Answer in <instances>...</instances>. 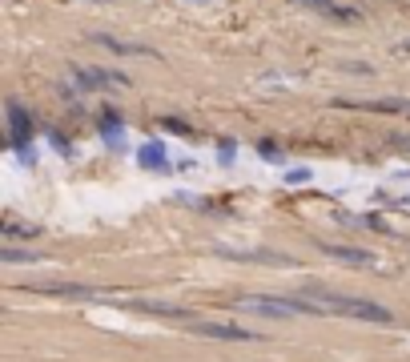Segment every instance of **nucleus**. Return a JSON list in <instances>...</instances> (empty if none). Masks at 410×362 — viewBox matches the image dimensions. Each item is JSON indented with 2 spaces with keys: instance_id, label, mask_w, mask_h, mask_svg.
I'll use <instances>...</instances> for the list:
<instances>
[{
  "instance_id": "nucleus-1",
  "label": "nucleus",
  "mask_w": 410,
  "mask_h": 362,
  "mask_svg": "<svg viewBox=\"0 0 410 362\" xmlns=\"http://www.w3.org/2000/svg\"><path fill=\"white\" fill-rule=\"evenodd\" d=\"M326 310H338V314H350V318H366V322H394V314L386 310V306H374L366 298H338V294H326Z\"/></svg>"
},
{
  "instance_id": "nucleus-2",
  "label": "nucleus",
  "mask_w": 410,
  "mask_h": 362,
  "mask_svg": "<svg viewBox=\"0 0 410 362\" xmlns=\"http://www.w3.org/2000/svg\"><path fill=\"white\" fill-rule=\"evenodd\" d=\"M37 294H57V298H101L97 286H73V282H37Z\"/></svg>"
},
{
  "instance_id": "nucleus-3",
  "label": "nucleus",
  "mask_w": 410,
  "mask_h": 362,
  "mask_svg": "<svg viewBox=\"0 0 410 362\" xmlns=\"http://www.w3.org/2000/svg\"><path fill=\"white\" fill-rule=\"evenodd\" d=\"M8 129H13V145L25 153V145L33 141V125H28V113L21 105H8Z\"/></svg>"
},
{
  "instance_id": "nucleus-4",
  "label": "nucleus",
  "mask_w": 410,
  "mask_h": 362,
  "mask_svg": "<svg viewBox=\"0 0 410 362\" xmlns=\"http://www.w3.org/2000/svg\"><path fill=\"white\" fill-rule=\"evenodd\" d=\"M137 162L145 165V169H165V165H169V153H165L161 141H145V145L137 149Z\"/></svg>"
},
{
  "instance_id": "nucleus-5",
  "label": "nucleus",
  "mask_w": 410,
  "mask_h": 362,
  "mask_svg": "<svg viewBox=\"0 0 410 362\" xmlns=\"http://www.w3.org/2000/svg\"><path fill=\"white\" fill-rule=\"evenodd\" d=\"M81 85L85 89H109V85H125V77L105 73V69H81Z\"/></svg>"
},
{
  "instance_id": "nucleus-6",
  "label": "nucleus",
  "mask_w": 410,
  "mask_h": 362,
  "mask_svg": "<svg viewBox=\"0 0 410 362\" xmlns=\"http://www.w3.org/2000/svg\"><path fill=\"white\" fill-rule=\"evenodd\" d=\"M342 109H370V113H410V101H362V105H346L338 101Z\"/></svg>"
},
{
  "instance_id": "nucleus-7",
  "label": "nucleus",
  "mask_w": 410,
  "mask_h": 362,
  "mask_svg": "<svg viewBox=\"0 0 410 362\" xmlns=\"http://www.w3.org/2000/svg\"><path fill=\"white\" fill-rule=\"evenodd\" d=\"M326 254H334V258H342V262H354V266H378V258L366 250H350V246H322Z\"/></svg>"
},
{
  "instance_id": "nucleus-8",
  "label": "nucleus",
  "mask_w": 410,
  "mask_h": 362,
  "mask_svg": "<svg viewBox=\"0 0 410 362\" xmlns=\"http://www.w3.org/2000/svg\"><path fill=\"white\" fill-rule=\"evenodd\" d=\"M205 338H229V342H249V330H241V326H198Z\"/></svg>"
},
{
  "instance_id": "nucleus-9",
  "label": "nucleus",
  "mask_w": 410,
  "mask_h": 362,
  "mask_svg": "<svg viewBox=\"0 0 410 362\" xmlns=\"http://www.w3.org/2000/svg\"><path fill=\"white\" fill-rule=\"evenodd\" d=\"M306 4H314V9H326V13L342 16V21H350V16H358V9H346V4H338V0H306Z\"/></svg>"
},
{
  "instance_id": "nucleus-10",
  "label": "nucleus",
  "mask_w": 410,
  "mask_h": 362,
  "mask_svg": "<svg viewBox=\"0 0 410 362\" xmlns=\"http://www.w3.org/2000/svg\"><path fill=\"white\" fill-rule=\"evenodd\" d=\"M0 262H40V254L37 250H0Z\"/></svg>"
},
{
  "instance_id": "nucleus-11",
  "label": "nucleus",
  "mask_w": 410,
  "mask_h": 362,
  "mask_svg": "<svg viewBox=\"0 0 410 362\" xmlns=\"http://www.w3.org/2000/svg\"><path fill=\"white\" fill-rule=\"evenodd\" d=\"M4 237H37L33 225H21L16 217H4Z\"/></svg>"
},
{
  "instance_id": "nucleus-12",
  "label": "nucleus",
  "mask_w": 410,
  "mask_h": 362,
  "mask_svg": "<svg viewBox=\"0 0 410 362\" xmlns=\"http://www.w3.org/2000/svg\"><path fill=\"white\" fill-rule=\"evenodd\" d=\"M97 45H105L113 52H149V49H141V45H125V40H113V37H97Z\"/></svg>"
},
{
  "instance_id": "nucleus-13",
  "label": "nucleus",
  "mask_w": 410,
  "mask_h": 362,
  "mask_svg": "<svg viewBox=\"0 0 410 362\" xmlns=\"http://www.w3.org/2000/svg\"><path fill=\"white\" fill-rule=\"evenodd\" d=\"M234 153H237V145H234V141H229V137H225V141H217V157H222L225 165L234 162Z\"/></svg>"
},
{
  "instance_id": "nucleus-14",
  "label": "nucleus",
  "mask_w": 410,
  "mask_h": 362,
  "mask_svg": "<svg viewBox=\"0 0 410 362\" xmlns=\"http://www.w3.org/2000/svg\"><path fill=\"white\" fill-rule=\"evenodd\" d=\"M286 181H294V186H302V181H310V169H290Z\"/></svg>"
},
{
  "instance_id": "nucleus-15",
  "label": "nucleus",
  "mask_w": 410,
  "mask_h": 362,
  "mask_svg": "<svg viewBox=\"0 0 410 362\" xmlns=\"http://www.w3.org/2000/svg\"><path fill=\"white\" fill-rule=\"evenodd\" d=\"M261 157H270V162H273V157H278V145H270V141H261Z\"/></svg>"
},
{
  "instance_id": "nucleus-16",
  "label": "nucleus",
  "mask_w": 410,
  "mask_h": 362,
  "mask_svg": "<svg viewBox=\"0 0 410 362\" xmlns=\"http://www.w3.org/2000/svg\"><path fill=\"white\" fill-rule=\"evenodd\" d=\"M406 49H410V40H406Z\"/></svg>"
}]
</instances>
